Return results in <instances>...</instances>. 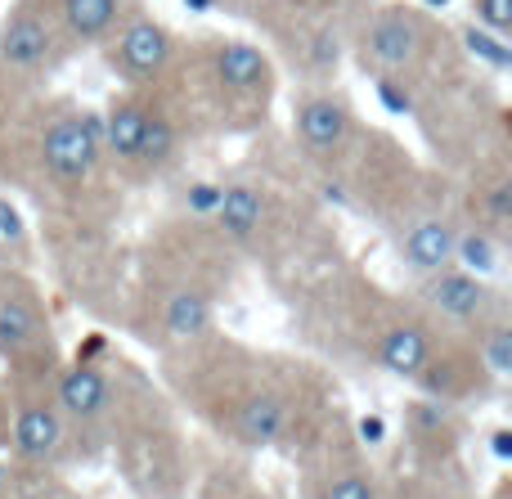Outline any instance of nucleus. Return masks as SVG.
Instances as JSON below:
<instances>
[{
	"mask_svg": "<svg viewBox=\"0 0 512 499\" xmlns=\"http://www.w3.org/2000/svg\"><path fill=\"white\" fill-rule=\"evenodd\" d=\"M176 351H194V369H171V383L185 387L189 401H198V414L243 450L283 446L301 428L306 401H315L310 374L292 360L256 356L230 342L207 347V338Z\"/></svg>",
	"mask_w": 512,
	"mask_h": 499,
	"instance_id": "1",
	"label": "nucleus"
},
{
	"mask_svg": "<svg viewBox=\"0 0 512 499\" xmlns=\"http://www.w3.org/2000/svg\"><path fill=\"white\" fill-rule=\"evenodd\" d=\"M203 81H207V99L216 104V113L225 122L252 126L270 113L274 86H279V72H274L270 50H261L256 41H239V36H221V41L203 45Z\"/></svg>",
	"mask_w": 512,
	"mask_h": 499,
	"instance_id": "2",
	"label": "nucleus"
},
{
	"mask_svg": "<svg viewBox=\"0 0 512 499\" xmlns=\"http://www.w3.org/2000/svg\"><path fill=\"white\" fill-rule=\"evenodd\" d=\"M50 374H9V423H5V446L23 468H41L54 473L59 464L72 459V432L63 423L59 405H54Z\"/></svg>",
	"mask_w": 512,
	"mask_h": 499,
	"instance_id": "3",
	"label": "nucleus"
},
{
	"mask_svg": "<svg viewBox=\"0 0 512 499\" xmlns=\"http://www.w3.org/2000/svg\"><path fill=\"white\" fill-rule=\"evenodd\" d=\"M436 32L432 9L423 5H405V0H391V5L373 9L364 18L360 36H355V59L364 72L373 77H391V81H409L418 68H427L436 54Z\"/></svg>",
	"mask_w": 512,
	"mask_h": 499,
	"instance_id": "4",
	"label": "nucleus"
},
{
	"mask_svg": "<svg viewBox=\"0 0 512 499\" xmlns=\"http://www.w3.org/2000/svg\"><path fill=\"white\" fill-rule=\"evenodd\" d=\"M0 365L9 374H50L59 365L45 293L9 266H0Z\"/></svg>",
	"mask_w": 512,
	"mask_h": 499,
	"instance_id": "5",
	"label": "nucleus"
},
{
	"mask_svg": "<svg viewBox=\"0 0 512 499\" xmlns=\"http://www.w3.org/2000/svg\"><path fill=\"white\" fill-rule=\"evenodd\" d=\"M54 405H59L63 423L72 432V459L81 455V446H108L117 414V378L108 374L104 360L77 356L54 365Z\"/></svg>",
	"mask_w": 512,
	"mask_h": 499,
	"instance_id": "6",
	"label": "nucleus"
},
{
	"mask_svg": "<svg viewBox=\"0 0 512 499\" xmlns=\"http://www.w3.org/2000/svg\"><path fill=\"white\" fill-rule=\"evenodd\" d=\"M36 167L50 185L81 189L104 167V135H99V113L77 104L54 108L36 135Z\"/></svg>",
	"mask_w": 512,
	"mask_h": 499,
	"instance_id": "7",
	"label": "nucleus"
},
{
	"mask_svg": "<svg viewBox=\"0 0 512 499\" xmlns=\"http://www.w3.org/2000/svg\"><path fill=\"white\" fill-rule=\"evenodd\" d=\"M292 140L301 144L315 167L333 171L342 167L346 158L360 144V117H355V104L333 86H310L292 99Z\"/></svg>",
	"mask_w": 512,
	"mask_h": 499,
	"instance_id": "8",
	"label": "nucleus"
},
{
	"mask_svg": "<svg viewBox=\"0 0 512 499\" xmlns=\"http://www.w3.org/2000/svg\"><path fill=\"white\" fill-rule=\"evenodd\" d=\"M104 63L122 86H162L180 63V36L153 14H126L104 41Z\"/></svg>",
	"mask_w": 512,
	"mask_h": 499,
	"instance_id": "9",
	"label": "nucleus"
},
{
	"mask_svg": "<svg viewBox=\"0 0 512 499\" xmlns=\"http://www.w3.org/2000/svg\"><path fill=\"white\" fill-rule=\"evenodd\" d=\"M418 288V311L432 315L436 324H450V329L468 333L472 324H481L486 315H495L504 302V293H499L490 279L472 275V270L463 266H445V270H432V275L414 279Z\"/></svg>",
	"mask_w": 512,
	"mask_h": 499,
	"instance_id": "10",
	"label": "nucleus"
},
{
	"mask_svg": "<svg viewBox=\"0 0 512 499\" xmlns=\"http://www.w3.org/2000/svg\"><path fill=\"white\" fill-rule=\"evenodd\" d=\"M63 54H68V41L41 0H14L9 14L0 18V68L36 77V72H50Z\"/></svg>",
	"mask_w": 512,
	"mask_h": 499,
	"instance_id": "11",
	"label": "nucleus"
},
{
	"mask_svg": "<svg viewBox=\"0 0 512 499\" xmlns=\"http://www.w3.org/2000/svg\"><path fill=\"white\" fill-rule=\"evenodd\" d=\"M409 383L427 396V401H441V405H468V401H486L495 392V378L486 374L481 356L472 351L468 338H441V347L427 356V365L418 369Z\"/></svg>",
	"mask_w": 512,
	"mask_h": 499,
	"instance_id": "12",
	"label": "nucleus"
},
{
	"mask_svg": "<svg viewBox=\"0 0 512 499\" xmlns=\"http://www.w3.org/2000/svg\"><path fill=\"white\" fill-rule=\"evenodd\" d=\"M463 216H454L450 207L427 203V207H409L396 221V257L405 266L409 279H423L432 270L454 266V239H459Z\"/></svg>",
	"mask_w": 512,
	"mask_h": 499,
	"instance_id": "13",
	"label": "nucleus"
},
{
	"mask_svg": "<svg viewBox=\"0 0 512 499\" xmlns=\"http://www.w3.org/2000/svg\"><path fill=\"white\" fill-rule=\"evenodd\" d=\"M445 333L436 329L432 315L423 311H391L382 315L369 329V356L378 369H387L391 378H414L427 365L436 347H441Z\"/></svg>",
	"mask_w": 512,
	"mask_h": 499,
	"instance_id": "14",
	"label": "nucleus"
},
{
	"mask_svg": "<svg viewBox=\"0 0 512 499\" xmlns=\"http://www.w3.org/2000/svg\"><path fill=\"white\" fill-rule=\"evenodd\" d=\"M270 221V189L256 180H230L216 189L212 203V230L230 248H256Z\"/></svg>",
	"mask_w": 512,
	"mask_h": 499,
	"instance_id": "15",
	"label": "nucleus"
},
{
	"mask_svg": "<svg viewBox=\"0 0 512 499\" xmlns=\"http://www.w3.org/2000/svg\"><path fill=\"white\" fill-rule=\"evenodd\" d=\"M158 90V86H153ZM153 90L144 86H126L108 99V108L99 113V135H104V162L117 167L122 176H131L135 167V153H140V135L144 122H149V108H153Z\"/></svg>",
	"mask_w": 512,
	"mask_h": 499,
	"instance_id": "16",
	"label": "nucleus"
},
{
	"mask_svg": "<svg viewBox=\"0 0 512 499\" xmlns=\"http://www.w3.org/2000/svg\"><path fill=\"white\" fill-rule=\"evenodd\" d=\"M68 45H104L131 9L126 0H41Z\"/></svg>",
	"mask_w": 512,
	"mask_h": 499,
	"instance_id": "17",
	"label": "nucleus"
},
{
	"mask_svg": "<svg viewBox=\"0 0 512 499\" xmlns=\"http://www.w3.org/2000/svg\"><path fill=\"white\" fill-rule=\"evenodd\" d=\"M176 153H180V117H176V108L167 104V95L153 90V108H149V122H144V135H140V153H135L131 180H158L162 171L176 167Z\"/></svg>",
	"mask_w": 512,
	"mask_h": 499,
	"instance_id": "18",
	"label": "nucleus"
},
{
	"mask_svg": "<svg viewBox=\"0 0 512 499\" xmlns=\"http://www.w3.org/2000/svg\"><path fill=\"white\" fill-rule=\"evenodd\" d=\"M463 338H468L472 351L481 356L486 374L495 378V383H508V374H512V315H508V306H499L495 315L472 324Z\"/></svg>",
	"mask_w": 512,
	"mask_h": 499,
	"instance_id": "19",
	"label": "nucleus"
},
{
	"mask_svg": "<svg viewBox=\"0 0 512 499\" xmlns=\"http://www.w3.org/2000/svg\"><path fill=\"white\" fill-rule=\"evenodd\" d=\"M463 221L486 225V230L504 234L508 239V221H512V176L504 167H495L490 176H477V189L468 198V216Z\"/></svg>",
	"mask_w": 512,
	"mask_h": 499,
	"instance_id": "20",
	"label": "nucleus"
},
{
	"mask_svg": "<svg viewBox=\"0 0 512 499\" xmlns=\"http://www.w3.org/2000/svg\"><path fill=\"white\" fill-rule=\"evenodd\" d=\"M454 266L472 270L481 279H495L504 270V234L486 230V225H459V239H454Z\"/></svg>",
	"mask_w": 512,
	"mask_h": 499,
	"instance_id": "21",
	"label": "nucleus"
},
{
	"mask_svg": "<svg viewBox=\"0 0 512 499\" xmlns=\"http://www.w3.org/2000/svg\"><path fill=\"white\" fill-rule=\"evenodd\" d=\"M324 499H382V491L360 459H346V464L333 468V477H328Z\"/></svg>",
	"mask_w": 512,
	"mask_h": 499,
	"instance_id": "22",
	"label": "nucleus"
},
{
	"mask_svg": "<svg viewBox=\"0 0 512 499\" xmlns=\"http://www.w3.org/2000/svg\"><path fill=\"white\" fill-rule=\"evenodd\" d=\"M463 45H468V54H472V59L490 63V68H495V72H508V68H512L508 36H495V32H486V27L468 23V27H463Z\"/></svg>",
	"mask_w": 512,
	"mask_h": 499,
	"instance_id": "23",
	"label": "nucleus"
},
{
	"mask_svg": "<svg viewBox=\"0 0 512 499\" xmlns=\"http://www.w3.org/2000/svg\"><path fill=\"white\" fill-rule=\"evenodd\" d=\"M472 23L495 36H512V0H468Z\"/></svg>",
	"mask_w": 512,
	"mask_h": 499,
	"instance_id": "24",
	"label": "nucleus"
},
{
	"mask_svg": "<svg viewBox=\"0 0 512 499\" xmlns=\"http://www.w3.org/2000/svg\"><path fill=\"white\" fill-rule=\"evenodd\" d=\"M27 243V225L9 198H0V252H18Z\"/></svg>",
	"mask_w": 512,
	"mask_h": 499,
	"instance_id": "25",
	"label": "nucleus"
},
{
	"mask_svg": "<svg viewBox=\"0 0 512 499\" xmlns=\"http://www.w3.org/2000/svg\"><path fill=\"white\" fill-rule=\"evenodd\" d=\"M18 499H72L68 491H63V486L59 482H54V477H41V482H36L32 486V491H23V495H18Z\"/></svg>",
	"mask_w": 512,
	"mask_h": 499,
	"instance_id": "26",
	"label": "nucleus"
},
{
	"mask_svg": "<svg viewBox=\"0 0 512 499\" xmlns=\"http://www.w3.org/2000/svg\"><path fill=\"white\" fill-rule=\"evenodd\" d=\"M495 455H499V459H508V455H512V446H508V432H495Z\"/></svg>",
	"mask_w": 512,
	"mask_h": 499,
	"instance_id": "27",
	"label": "nucleus"
},
{
	"mask_svg": "<svg viewBox=\"0 0 512 499\" xmlns=\"http://www.w3.org/2000/svg\"><path fill=\"white\" fill-rule=\"evenodd\" d=\"M5 423H9V405L0 401V441H5Z\"/></svg>",
	"mask_w": 512,
	"mask_h": 499,
	"instance_id": "28",
	"label": "nucleus"
},
{
	"mask_svg": "<svg viewBox=\"0 0 512 499\" xmlns=\"http://www.w3.org/2000/svg\"><path fill=\"white\" fill-rule=\"evenodd\" d=\"M423 9H436V5H450V0H418Z\"/></svg>",
	"mask_w": 512,
	"mask_h": 499,
	"instance_id": "29",
	"label": "nucleus"
},
{
	"mask_svg": "<svg viewBox=\"0 0 512 499\" xmlns=\"http://www.w3.org/2000/svg\"><path fill=\"white\" fill-rule=\"evenodd\" d=\"M0 261H5V252H0Z\"/></svg>",
	"mask_w": 512,
	"mask_h": 499,
	"instance_id": "30",
	"label": "nucleus"
}]
</instances>
